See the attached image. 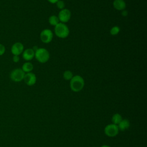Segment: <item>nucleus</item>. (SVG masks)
I'll return each mask as SVG.
<instances>
[{"label": "nucleus", "mask_w": 147, "mask_h": 147, "mask_svg": "<svg viewBox=\"0 0 147 147\" xmlns=\"http://www.w3.org/2000/svg\"><path fill=\"white\" fill-rule=\"evenodd\" d=\"M38 48L37 46H34V47H33V48H32V49H33V50L35 52V51H36Z\"/></svg>", "instance_id": "5701e85b"}, {"label": "nucleus", "mask_w": 147, "mask_h": 147, "mask_svg": "<svg viewBox=\"0 0 147 147\" xmlns=\"http://www.w3.org/2000/svg\"><path fill=\"white\" fill-rule=\"evenodd\" d=\"M56 6L57 7L60 9V10H62L63 9H64L65 7V3L62 0H59L56 3Z\"/></svg>", "instance_id": "a211bd4d"}, {"label": "nucleus", "mask_w": 147, "mask_h": 147, "mask_svg": "<svg viewBox=\"0 0 147 147\" xmlns=\"http://www.w3.org/2000/svg\"><path fill=\"white\" fill-rule=\"evenodd\" d=\"M23 80L24 81L25 83L27 86H32L36 84L37 81V78L36 75L34 73L30 72L26 73L25 74Z\"/></svg>", "instance_id": "1a4fd4ad"}, {"label": "nucleus", "mask_w": 147, "mask_h": 147, "mask_svg": "<svg viewBox=\"0 0 147 147\" xmlns=\"http://www.w3.org/2000/svg\"><path fill=\"white\" fill-rule=\"evenodd\" d=\"M84 84V79L80 75H75L70 80V88L72 91L75 92L82 90Z\"/></svg>", "instance_id": "f257e3e1"}, {"label": "nucleus", "mask_w": 147, "mask_h": 147, "mask_svg": "<svg viewBox=\"0 0 147 147\" xmlns=\"http://www.w3.org/2000/svg\"><path fill=\"white\" fill-rule=\"evenodd\" d=\"M57 17L59 18L60 22L65 24L69 21L71 17V13L69 9L64 8L62 10H60Z\"/></svg>", "instance_id": "0eeeda50"}, {"label": "nucleus", "mask_w": 147, "mask_h": 147, "mask_svg": "<svg viewBox=\"0 0 147 147\" xmlns=\"http://www.w3.org/2000/svg\"><path fill=\"white\" fill-rule=\"evenodd\" d=\"M24 50V46L22 43L20 42H16L14 43L11 47V53L13 55L20 56Z\"/></svg>", "instance_id": "6e6552de"}, {"label": "nucleus", "mask_w": 147, "mask_h": 147, "mask_svg": "<svg viewBox=\"0 0 147 147\" xmlns=\"http://www.w3.org/2000/svg\"><path fill=\"white\" fill-rule=\"evenodd\" d=\"M12 60L14 63H18L20 61V57L19 56H16V55H13L12 57Z\"/></svg>", "instance_id": "aec40b11"}, {"label": "nucleus", "mask_w": 147, "mask_h": 147, "mask_svg": "<svg viewBox=\"0 0 147 147\" xmlns=\"http://www.w3.org/2000/svg\"><path fill=\"white\" fill-rule=\"evenodd\" d=\"M100 147H111V146L107 145H102Z\"/></svg>", "instance_id": "b1692460"}, {"label": "nucleus", "mask_w": 147, "mask_h": 147, "mask_svg": "<svg viewBox=\"0 0 147 147\" xmlns=\"http://www.w3.org/2000/svg\"><path fill=\"white\" fill-rule=\"evenodd\" d=\"M119 31L120 28L118 26H114L111 28L110 32L112 36H115L119 33Z\"/></svg>", "instance_id": "f3484780"}, {"label": "nucleus", "mask_w": 147, "mask_h": 147, "mask_svg": "<svg viewBox=\"0 0 147 147\" xmlns=\"http://www.w3.org/2000/svg\"><path fill=\"white\" fill-rule=\"evenodd\" d=\"M49 3H52V4H55L59 0H47Z\"/></svg>", "instance_id": "4be33fe9"}, {"label": "nucleus", "mask_w": 147, "mask_h": 147, "mask_svg": "<svg viewBox=\"0 0 147 147\" xmlns=\"http://www.w3.org/2000/svg\"><path fill=\"white\" fill-rule=\"evenodd\" d=\"M119 130L125 131L129 128L130 126V121L127 119H122V121L117 125Z\"/></svg>", "instance_id": "f8f14e48"}, {"label": "nucleus", "mask_w": 147, "mask_h": 147, "mask_svg": "<svg viewBox=\"0 0 147 147\" xmlns=\"http://www.w3.org/2000/svg\"><path fill=\"white\" fill-rule=\"evenodd\" d=\"M63 78L65 80H70L72 78L74 75H73L72 72L71 71L67 70V71H64V72L63 73Z\"/></svg>", "instance_id": "dca6fc26"}, {"label": "nucleus", "mask_w": 147, "mask_h": 147, "mask_svg": "<svg viewBox=\"0 0 147 147\" xmlns=\"http://www.w3.org/2000/svg\"><path fill=\"white\" fill-rule=\"evenodd\" d=\"M50 55L48 50L44 48H38L34 52V57L40 63H45L49 59Z\"/></svg>", "instance_id": "7ed1b4c3"}, {"label": "nucleus", "mask_w": 147, "mask_h": 147, "mask_svg": "<svg viewBox=\"0 0 147 147\" xmlns=\"http://www.w3.org/2000/svg\"><path fill=\"white\" fill-rule=\"evenodd\" d=\"M121 14H122V16L123 17H126V16H127V14H128V12H127V11L126 10L124 9V10H122Z\"/></svg>", "instance_id": "412c9836"}, {"label": "nucleus", "mask_w": 147, "mask_h": 147, "mask_svg": "<svg viewBox=\"0 0 147 147\" xmlns=\"http://www.w3.org/2000/svg\"><path fill=\"white\" fill-rule=\"evenodd\" d=\"M25 73L21 68H16L13 69L10 74V79L14 82H20L24 80Z\"/></svg>", "instance_id": "20e7f679"}, {"label": "nucleus", "mask_w": 147, "mask_h": 147, "mask_svg": "<svg viewBox=\"0 0 147 147\" xmlns=\"http://www.w3.org/2000/svg\"><path fill=\"white\" fill-rule=\"evenodd\" d=\"M22 56L25 61H30L34 57V51L32 48H27L24 49L22 53Z\"/></svg>", "instance_id": "9d476101"}, {"label": "nucleus", "mask_w": 147, "mask_h": 147, "mask_svg": "<svg viewBox=\"0 0 147 147\" xmlns=\"http://www.w3.org/2000/svg\"><path fill=\"white\" fill-rule=\"evenodd\" d=\"M119 129L117 125L111 123L107 125L104 129V133L109 137H114L119 133Z\"/></svg>", "instance_id": "39448f33"}, {"label": "nucleus", "mask_w": 147, "mask_h": 147, "mask_svg": "<svg viewBox=\"0 0 147 147\" xmlns=\"http://www.w3.org/2000/svg\"><path fill=\"white\" fill-rule=\"evenodd\" d=\"M113 5L114 9L120 11L125 9L126 7V4L124 0H114Z\"/></svg>", "instance_id": "9b49d317"}, {"label": "nucleus", "mask_w": 147, "mask_h": 147, "mask_svg": "<svg viewBox=\"0 0 147 147\" xmlns=\"http://www.w3.org/2000/svg\"><path fill=\"white\" fill-rule=\"evenodd\" d=\"M21 69H22V71L25 74L28 73V72H30L33 69V65L32 63L29 62V61H26V62L22 64Z\"/></svg>", "instance_id": "ddd939ff"}, {"label": "nucleus", "mask_w": 147, "mask_h": 147, "mask_svg": "<svg viewBox=\"0 0 147 147\" xmlns=\"http://www.w3.org/2000/svg\"><path fill=\"white\" fill-rule=\"evenodd\" d=\"M53 33L49 29H45L42 30L40 34L41 41L45 44H48L51 42L53 39Z\"/></svg>", "instance_id": "423d86ee"}, {"label": "nucleus", "mask_w": 147, "mask_h": 147, "mask_svg": "<svg viewBox=\"0 0 147 147\" xmlns=\"http://www.w3.org/2000/svg\"><path fill=\"white\" fill-rule=\"evenodd\" d=\"M54 31L56 36L61 38H65L67 37L69 34L68 27L65 24L62 22H59L55 26Z\"/></svg>", "instance_id": "f03ea898"}, {"label": "nucleus", "mask_w": 147, "mask_h": 147, "mask_svg": "<svg viewBox=\"0 0 147 147\" xmlns=\"http://www.w3.org/2000/svg\"><path fill=\"white\" fill-rule=\"evenodd\" d=\"M6 48L2 44L0 43V56L3 55L5 53Z\"/></svg>", "instance_id": "6ab92c4d"}, {"label": "nucleus", "mask_w": 147, "mask_h": 147, "mask_svg": "<svg viewBox=\"0 0 147 147\" xmlns=\"http://www.w3.org/2000/svg\"><path fill=\"white\" fill-rule=\"evenodd\" d=\"M122 117L121 115L119 113H115L114 114H113L111 118V121L113 123L117 125L122 121Z\"/></svg>", "instance_id": "4468645a"}, {"label": "nucleus", "mask_w": 147, "mask_h": 147, "mask_svg": "<svg viewBox=\"0 0 147 147\" xmlns=\"http://www.w3.org/2000/svg\"><path fill=\"white\" fill-rule=\"evenodd\" d=\"M48 22H49V24L52 26H56L57 24H58L60 22L58 17L55 15L51 16L49 17Z\"/></svg>", "instance_id": "2eb2a0df"}]
</instances>
